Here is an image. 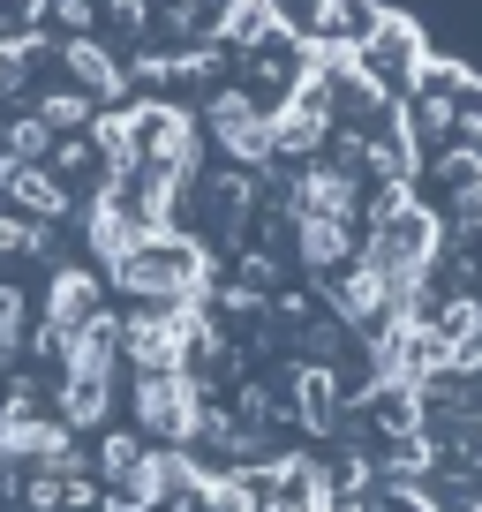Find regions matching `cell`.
<instances>
[{"mask_svg":"<svg viewBox=\"0 0 482 512\" xmlns=\"http://www.w3.org/2000/svg\"><path fill=\"white\" fill-rule=\"evenodd\" d=\"M113 287L136 294V302H204L211 287V256L196 249L189 234H174V226H159V234H144L121 264H113Z\"/></svg>","mask_w":482,"mask_h":512,"instance_id":"6da1fadb","label":"cell"},{"mask_svg":"<svg viewBox=\"0 0 482 512\" xmlns=\"http://www.w3.org/2000/svg\"><path fill=\"white\" fill-rule=\"evenodd\" d=\"M136 422L159 445H196L211 422V400L196 384V369H136Z\"/></svg>","mask_w":482,"mask_h":512,"instance_id":"7a4b0ae2","label":"cell"},{"mask_svg":"<svg viewBox=\"0 0 482 512\" xmlns=\"http://www.w3.org/2000/svg\"><path fill=\"white\" fill-rule=\"evenodd\" d=\"M347 61L362 68V76H370V83H377V91H385V98H400L407 83L422 76V61H430V46H422V31H415V23L385 16V23H377V31H370V38H362V46L347 53Z\"/></svg>","mask_w":482,"mask_h":512,"instance_id":"3957f363","label":"cell"},{"mask_svg":"<svg viewBox=\"0 0 482 512\" xmlns=\"http://www.w3.org/2000/svg\"><path fill=\"white\" fill-rule=\"evenodd\" d=\"M324 144H332V106L317 76H302L287 98H272V159H317Z\"/></svg>","mask_w":482,"mask_h":512,"instance_id":"277c9868","label":"cell"},{"mask_svg":"<svg viewBox=\"0 0 482 512\" xmlns=\"http://www.w3.org/2000/svg\"><path fill=\"white\" fill-rule=\"evenodd\" d=\"M211 144L234 166H264L272 159V106L257 91H219L211 98Z\"/></svg>","mask_w":482,"mask_h":512,"instance_id":"5b68a950","label":"cell"},{"mask_svg":"<svg viewBox=\"0 0 482 512\" xmlns=\"http://www.w3.org/2000/svg\"><path fill=\"white\" fill-rule=\"evenodd\" d=\"M144 234H159V226H151L144 211L129 204V189H121V181H106V189H98V204H91V226H83L91 256H98V264L113 272V264H121V256H129Z\"/></svg>","mask_w":482,"mask_h":512,"instance_id":"8992f818","label":"cell"},{"mask_svg":"<svg viewBox=\"0 0 482 512\" xmlns=\"http://www.w3.org/2000/svg\"><path fill=\"white\" fill-rule=\"evenodd\" d=\"M294 256L302 272H339L354 249H362V219H339V211H294Z\"/></svg>","mask_w":482,"mask_h":512,"instance_id":"52a82bcc","label":"cell"},{"mask_svg":"<svg viewBox=\"0 0 482 512\" xmlns=\"http://www.w3.org/2000/svg\"><path fill=\"white\" fill-rule=\"evenodd\" d=\"M332 279V317L347 324V332H377V324L392 317V287L362 264V256H347L339 272H324Z\"/></svg>","mask_w":482,"mask_h":512,"instance_id":"ba28073f","label":"cell"},{"mask_svg":"<svg viewBox=\"0 0 482 512\" xmlns=\"http://www.w3.org/2000/svg\"><path fill=\"white\" fill-rule=\"evenodd\" d=\"M294 211H339V219H362V174L354 166H302L287 189V219Z\"/></svg>","mask_w":482,"mask_h":512,"instance_id":"9c48e42d","label":"cell"},{"mask_svg":"<svg viewBox=\"0 0 482 512\" xmlns=\"http://www.w3.org/2000/svg\"><path fill=\"white\" fill-rule=\"evenodd\" d=\"M385 23V0H317V16H309V38L324 53H354L362 38Z\"/></svg>","mask_w":482,"mask_h":512,"instance_id":"30bf717a","label":"cell"},{"mask_svg":"<svg viewBox=\"0 0 482 512\" xmlns=\"http://www.w3.org/2000/svg\"><path fill=\"white\" fill-rule=\"evenodd\" d=\"M113 362H121V324H113L106 309L61 339V369L68 377H113Z\"/></svg>","mask_w":482,"mask_h":512,"instance_id":"8fae6325","label":"cell"},{"mask_svg":"<svg viewBox=\"0 0 482 512\" xmlns=\"http://www.w3.org/2000/svg\"><path fill=\"white\" fill-rule=\"evenodd\" d=\"M98 317V279L91 272H61L53 279V302H46V347H61L76 324Z\"/></svg>","mask_w":482,"mask_h":512,"instance_id":"7c38bea8","label":"cell"},{"mask_svg":"<svg viewBox=\"0 0 482 512\" xmlns=\"http://www.w3.org/2000/svg\"><path fill=\"white\" fill-rule=\"evenodd\" d=\"M339 407H347V392H339V377L324 362H309L302 377H294V415L309 422V430H339Z\"/></svg>","mask_w":482,"mask_h":512,"instance_id":"4fadbf2b","label":"cell"},{"mask_svg":"<svg viewBox=\"0 0 482 512\" xmlns=\"http://www.w3.org/2000/svg\"><path fill=\"white\" fill-rule=\"evenodd\" d=\"M113 407V377H61V422L68 430H98Z\"/></svg>","mask_w":482,"mask_h":512,"instance_id":"5bb4252c","label":"cell"},{"mask_svg":"<svg viewBox=\"0 0 482 512\" xmlns=\"http://www.w3.org/2000/svg\"><path fill=\"white\" fill-rule=\"evenodd\" d=\"M272 8H279V0H226V16H219V46L249 53L257 38H272V31H279Z\"/></svg>","mask_w":482,"mask_h":512,"instance_id":"9a60e30c","label":"cell"},{"mask_svg":"<svg viewBox=\"0 0 482 512\" xmlns=\"http://www.w3.org/2000/svg\"><path fill=\"white\" fill-rule=\"evenodd\" d=\"M68 76H76L91 98H113V91H121V68H113L91 38H76V46H68Z\"/></svg>","mask_w":482,"mask_h":512,"instance_id":"2e32d148","label":"cell"},{"mask_svg":"<svg viewBox=\"0 0 482 512\" xmlns=\"http://www.w3.org/2000/svg\"><path fill=\"white\" fill-rule=\"evenodd\" d=\"M0 189L16 196V204H31V211H61V181H53V174H38V166H16V174L0 181Z\"/></svg>","mask_w":482,"mask_h":512,"instance_id":"e0dca14e","label":"cell"},{"mask_svg":"<svg viewBox=\"0 0 482 512\" xmlns=\"http://www.w3.org/2000/svg\"><path fill=\"white\" fill-rule=\"evenodd\" d=\"M0 144H8V159L38 166V159H46V151H53V128H46V121H38V113H31V121H16V128H8V136H0Z\"/></svg>","mask_w":482,"mask_h":512,"instance_id":"ac0fdd59","label":"cell"},{"mask_svg":"<svg viewBox=\"0 0 482 512\" xmlns=\"http://www.w3.org/2000/svg\"><path fill=\"white\" fill-rule=\"evenodd\" d=\"M31 76V38H0V98Z\"/></svg>","mask_w":482,"mask_h":512,"instance_id":"d6986e66","label":"cell"},{"mask_svg":"<svg viewBox=\"0 0 482 512\" xmlns=\"http://www.w3.org/2000/svg\"><path fill=\"white\" fill-rule=\"evenodd\" d=\"M83 113H91V98H76V91H61V98H46V113H38V121L46 128H76Z\"/></svg>","mask_w":482,"mask_h":512,"instance_id":"ffe728a7","label":"cell"},{"mask_svg":"<svg viewBox=\"0 0 482 512\" xmlns=\"http://www.w3.org/2000/svg\"><path fill=\"white\" fill-rule=\"evenodd\" d=\"M136 452H144V445H136V437H106V445H98V460H106V475L121 482V475H129V467H136Z\"/></svg>","mask_w":482,"mask_h":512,"instance_id":"44dd1931","label":"cell"},{"mask_svg":"<svg viewBox=\"0 0 482 512\" xmlns=\"http://www.w3.org/2000/svg\"><path fill=\"white\" fill-rule=\"evenodd\" d=\"M16 324H23V294L0 287V362H8V347H16Z\"/></svg>","mask_w":482,"mask_h":512,"instance_id":"7402d4cb","label":"cell"},{"mask_svg":"<svg viewBox=\"0 0 482 512\" xmlns=\"http://www.w3.org/2000/svg\"><path fill=\"white\" fill-rule=\"evenodd\" d=\"M46 234H31L23 219H0V256H16V249H38Z\"/></svg>","mask_w":482,"mask_h":512,"instance_id":"603a6c76","label":"cell"}]
</instances>
